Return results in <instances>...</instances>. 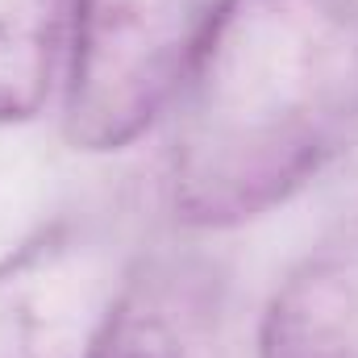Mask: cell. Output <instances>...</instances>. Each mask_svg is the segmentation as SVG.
Masks as SVG:
<instances>
[{
    "mask_svg": "<svg viewBox=\"0 0 358 358\" xmlns=\"http://www.w3.org/2000/svg\"><path fill=\"white\" fill-rule=\"evenodd\" d=\"M358 121V13L346 0H221L176 88L171 208L229 229L283 204Z\"/></svg>",
    "mask_w": 358,
    "mask_h": 358,
    "instance_id": "1",
    "label": "cell"
},
{
    "mask_svg": "<svg viewBox=\"0 0 358 358\" xmlns=\"http://www.w3.org/2000/svg\"><path fill=\"white\" fill-rule=\"evenodd\" d=\"M204 17L200 0H71L63 125L76 150L129 146L176 100Z\"/></svg>",
    "mask_w": 358,
    "mask_h": 358,
    "instance_id": "2",
    "label": "cell"
},
{
    "mask_svg": "<svg viewBox=\"0 0 358 358\" xmlns=\"http://www.w3.org/2000/svg\"><path fill=\"white\" fill-rule=\"evenodd\" d=\"M138 263L117 229L63 217L0 259V358H100Z\"/></svg>",
    "mask_w": 358,
    "mask_h": 358,
    "instance_id": "3",
    "label": "cell"
},
{
    "mask_svg": "<svg viewBox=\"0 0 358 358\" xmlns=\"http://www.w3.org/2000/svg\"><path fill=\"white\" fill-rule=\"evenodd\" d=\"M100 358H225V283L192 255L138 259Z\"/></svg>",
    "mask_w": 358,
    "mask_h": 358,
    "instance_id": "4",
    "label": "cell"
},
{
    "mask_svg": "<svg viewBox=\"0 0 358 358\" xmlns=\"http://www.w3.org/2000/svg\"><path fill=\"white\" fill-rule=\"evenodd\" d=\"M259 358H358V234L283 275L259 321Z\"/></svg>",
    "mask_w": 358,
    "mask_h": 358,
    "instance_id": "5",
    "label": "cell"
},
{
    "mask_svg": "<svg viewBox=\"0 0 358 358\" xmlns=\"http://www.w3.org/2000/svg\"><path fill=\"white\" fill-rule=\"evenodd\" d=\"M59 0H0V125L42 108L59 55Z\"/></svg>",
    "mask_w": 358,
    "mask_h": 358,
    "instance_id": "6",
    "label": "cell"
}]
</instances>
